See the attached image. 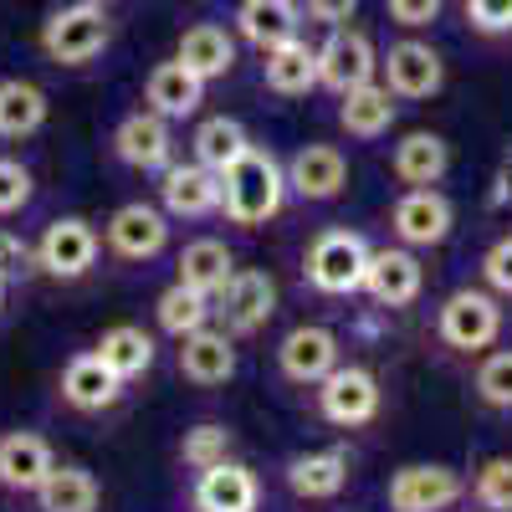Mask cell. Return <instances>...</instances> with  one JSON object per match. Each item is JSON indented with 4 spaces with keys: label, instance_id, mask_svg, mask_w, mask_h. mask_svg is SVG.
Segmentation results:
<instances>
[{
    "label": "cell",
    "instance_id": "obj_42",
    "mask_svg": "<svg viewBox=\"0 0 512 512\" xmlns=\"http://www.w3.org/2000/svg\"><path fill=\"white\" fill-rule=\"evenodd\" d=\"M31 267V251H26V241L21 236H11V231H0V277H21Z\"/></svg>",
    "mask_w": 512,
    "mask_h": 512
},
{
    "label": "cell",
    "instance_id": "obj_30",
    "mask_svg": "<svg viewBox=\"0 0 512 512\" xmlns=\"http://www.w3.org/2000/svg\"><path fill=\"white\" fill-rule=\"evenodd\" d=\"M231 272H236V262H231L226 241H190L180 251V282L205 292V297H216L231 282Z\"/></svg>",
    "mask_w": 512,
    "mask_h": 512
},
{
    "label": "cell",
    "instance_id": "obj_40",
    "mask_svg": "<svg viewBox=\"0 0 512 512\" xmlns=\"http://www.w3.org/2000/svg\"><path fill=\"white\" fill-rule=\"evenodd\" d=\"M441 16V0H390V21L405 31H420Z\"/></svg>",
    "mask_w": 512,
    "mask_h": 512
},
{
    "label": "cell",
    "instance_id": "obj_46",
    "mask_svg": "<svg viewBox=\"0 0 512 512\" xmlns=\"http://www.w3.org/2000/svg\"><path fill=\"white\" fill-rule=\"evenodd\" d=\"M93 6H98V0H93Z\"/></svg>",
    "mask_w": 512,
    "mask_h": 512
},
{
    "label": "cell",
    "instance_id": "obj_4",
    "mask_svg": "<svg viewBox=\"0 0 512 512\" xmlns=\"http://www.w3.org/2000/svg\"><path fill=\"white\" fill-rule=\"evenodd\" d=\"M374 67H379V57H374V41L364 31H333L318 47V82L338 98L374 82Z\"/></svg>",
    "mask_w": 512,
    "mask_h": 512
},
{
    "label": "cell",
    "instance_id": "obj_43",
    "mask_svg": "<svg viewBox=\"0 0 512 512\" xmlns=\"http://www.w3.org/2000/svg\"><path fill=\"white\" fill-rule=\"evenodd\" d=\"M354 11H359V0H308V16H313V21H328V26L349 21Z\"/></svg>",
    "mask_w": 512,
    "mask_h": 512
},
{
    "label": "cell",
    "instance_id": "obj_34",
    "mask_svg": "<svg viewBox=\"0 0 512 512\" xmlns=\"http://www.w3.org/2000/svg\"><path fill=\"white\" fill-rule=\"evenodd\" d=\"M41 118H47V98H41V88H31V82H0V134H36Z\"/></svg>",
    "mask_w": 512,
    "mask_h": 512
},
{
    "label": "cell",
    "instance_id": "obj_21",
    "mask_svg": "<svg viewBox=\"0 0 512 512\" xmlns=\"http://www.w3.org/2000/svg\"><path fill=\"white\" fill-rule=\"evenodd\" d=\"M180 344H185L180 349V374L190 384H226L236 374V349H231L226 333L200 328V333H185Z\"/></svg>",
    "mask_w": 512,
    "mask_h": 512
},
{
    "label": "cell",
    "instance_id": "obj_17",
    "mask_svg": "<svg viewBox=\"0 0 512 512\" xmlns=\"http://www.w3.org/2000/svg\"><path fill=\"white\" fill-rule=\"evenodd\" d=\"M420 282H425V272H420V262H415L410 251H369L364 287H369L374 303L405 308V303H415V297H420Z\"/></svg>",
    "mask_w": 512,
    "mask_h": 512
},
{
    "label": "cell",
    "instance_id": "obj_33",
    "mask_svg": "<svg viewBox=\"0 0 512 512\" xmlns=\"http://www.w3.org/2000/svg\"><path fill=\"white\" fill-rule=\"evenodd\" d=\"M251 144H246V128L236 123V118H205L200 128H195V159L205 164V169H221L226 164H236L241 154H246Z\"/></svg>",
    "mask_w": 512,
    "mask_h": 512
},
{
    "label": "cell",
    "instance_id": "obj_35",
    "mask_svg": "<svg viewBox=\"0 0 512 512\" xmlns=\"http://www.w3.org/2000/svg\"><path fill=\"white\" fill-rule=\"evenodd\" d=\"M477 395L492 405V410H512V349H497L482 359L477 369Z\"/></svg>",
    "mask_w": 512,
    "mask_h": 512
},
{
    "label": "cell",
    "instance_id": "obj_25",
    "mask_svg": "<svg viewBox=\"0 0 512 512\" xmlns=\"http://www.w3.org/2000/svg\"><path fill=\"white\" fill-rule=\"evenodd\" d=\"M267 88L282 93V98H303L318 88V52L308 41H282V47L267 52Z\"/></svg>",
    "mask_w": 512,
    "mask_h": 512
},
{
    "label": "cell",
    "instance_id": "obj_36",
    "mask_svg": "<svg viewBox=\"0 0 512 512\" xmlns=\"http://www.w3.org/2000/svg\"><path fill=\"white\" fill-rule=\"evenodd\" d=\"M477 502L487 512H512V461L507 456L487 461L482 472H477Z\"/></svg>",
    "mask_w": 512,
    "mask_h": 512
},
{
    "label": "cell",
    "instance_id": "obj_13",
    "mask_svg": "<svg viewBox=\"0 0 512 512\" xmlns=\"http://www.w3.org/2000/svg\"><path fill=\"white\" fill-rule=\"evenodd\" d=\"M159 195H164L169 216L195 221V216H210V210L221 205V175H216V169H205L200 159L195 164H175V169H164Z\"/></svg>",
    "mask_w": 512,
    "mask_h": 512
},
{
    "label": "cell",
    "instance_id": "obj_19",
    "mask_svg": "<svg viewBox=\"0 0 512 512\" xmlns=\"http://www.w3.org/2000/svg\"><path fill=\"white\" fill-rule=\"evenodd\" d=\"M52 446L31 436V431H11V436H0V487H11V492H36L41 482H47L52 472Z\"/></svg>",
    "mask_w": 512,
    "mask_h": 512
},
{
    "label": "cell",
    "instance_id": "obj_9",
    "mask_svg": "<svg viewBox=\"0 0 512 512\" xmlns=\"http://www.w3.org/2000/svg\"><path fill=\"white\" fill-rule=\"evenodd\" d=\"M216 313L226 318L231 333H256L277 313V282L267 272H231V282L216 292Z\"/></svg>",
    "mask_w": 512,
    "mask_h": 512
},
{
    "label": "cell",
    "instance_id": "obj_29",
    "mask_svg": "<svg viewBox=\"0 0 512 512\" xmlns=\"http://www.w3.org/2000/svg\"><path fill=\"white\" fill-rule=\"evenodd\" d=\"M36 502L41 512H98V477L82 466H52L36 487Z\"/></svg>",
    "mask_w": 512,
    "mask_h": 512
},
{
    "label": "cell",
    "instance_id": "obj_10",
    "mask_svg": "<svg viewBox=\"0 0 512 512\" xmlns=\"http://www.w3.org/2000/svg\"><path fill=\"white\" fill-rule=\"evenodd\" d=\"M456 497H461V477L451 466H400L390 477L395 512H446Z\"/></svg>",
    "mask_w": 512,
    "mask_h": 512
},
{
    "label": "cell",
    "instance_id": "obj_38",
    "mask_svg": "<svg viewBox=\"0 0 512 512\" xmlns=\"http://www.w3.org/2000/svg\"><path fill=\"white\" fill-rule=\"evenodd\" d=\"M31 200V169L16 159H0V216H11Z\"/></svg>",
    "mask_w": 512,
    "mask_h": 512
},
{
    "label": "cell",
    "instance_id": "obj_12",
    "mask_svg": "<svg viewBox=\"0 0 512 512\" xmlns=\"http://www.w3.org/2000/svg\"><path fill=\"white\" fill-rule=\"evenodd\" d=\"M344 185H349V164L333 144H308L287 164V190H297L303 200H333L344 195Z\"/></svg>",
    "mask_w": 512,
    "mask_h": 512
},
{
    "label": "cell",
    "instance_id": "obj_28",
    "mask_svg": "<svg viewBox=\"0 0 512 512\" xmlns=\"http://www.w3.org/2000/svg\"><path fill=\"white\" fill-rule=\"evenodd\" d=\"M338 123H344V134H349V139H379V134H390V123H395V93H390V88H374V82H364V88L344 93Z\"/></svg>",
    "mask_w": 512,
    "mask_h": 512
},
{
    "label": "cell",
    "instance_id": "obj_22",
    "mask_svg": "<svg viewBox=\"0 0 512 512\" xmlns=\"http://www.w3.org/2000/svg\"><path fill=\"white\" fill-rule=\"evenodd\" d=\"M118 390H123V379H118L98 354L72 359L67 374H62V400H67L72 410H108V405L118 400Z\"/></svg>",
    "mask_w": 512,
    "mask_h": 512
},
{
    "label": "cell",
    "instance_id": "obj_15",
    "mask_svg": "<svg viewBox=\"0 0 512 512\" xmlns=\"http://www.w3.org/2000/svg\"><path fill=\"white\" fill-rule=\"evenodd\" d=\"M169 241V226L154 205H123L113 210L108 221V246L123 256V262H149V256H159Z\"/></svg>",
    "mask_w": 512,
    "mask_h": 512
},
{
    "label": "cell",
    "instance_id": "obj_8",
    "mask_svg": "<svg viewBox=\"0 0 512 512\" xmlns=\"http://www.w3.org/2000/svg\"><path fill=\"white\" fill-rule=\"evenodd\" d=\"M441 82H446V62L425 41H400L384 57V88L395 98H431V93H441Z\"/></svg>",
    "mask_w": 512,
    "mask_h": 512
},
{
    "label": "cell",
    "instance_id": "obj_26",
    "mask_svg": "<svg viewBox=\"0 0 512 512\" xmlns=\"http://www.w3.org/2000/svg\"><path fill=\"white\" fill-rule=\"evenodd\" d=\"M446 164H451V149H446L441 134H405V139L395 144V159H390V169H395L410 190L436 185V180L446 175Z\"/></svg>",
    "mask_w": 512,
    "mask_h": 512
},
{
    "label": "cell",
    "instance_id": "obj_41",
    "mask_svg": "<svg viewBox=\"0 0 512 512\" xmlns=\"http://www.w3.org/2000/svg\"><path fill=\"white\" fill-rule=\"evenodd\" d=\"M482 277H487L497 292H507V297H512V236H507V241H497V246L482 256Z\"/></svg>",
    "mask_w": 512,
    "mask_h": 512
},
{
    "label": "cell",
    "instance_id": "obj_11",
    "mask_svg": "<svg viewBox=\"0 0 512 512\" xmlns=\"http://www.w3.org/2000/svg\"><path fill=\"white\" fill-rule=\"evenodd\" d=\"M395 236L405 246H441L451 236V200L441 190H431V185L400 195V205H395Z\"/></svg>",
    "mask_w": 512,
    "mask_h": 512
},
{
    "label": "cell",
    "instance_id": "obj_24",
    "mask_svg": "<svg viewBox=\"0 0 512 512\" xmlns=\"http://www.w3.org/2000/svg\"><path fill=\"white\" fill-rule=\"evenodd\" d=\"M195 77H205V82H216V77H226L231 67H236V41L221 31V26H210V21H200V26H190L185 36H180V52H175Z\"/></svg>",
    "mask_w": 512,
    "mask_h": 512
},
{
    "label": "cell",
    "instance_id": "obj_7",
    "mask_svg": "<svg viewBox=\"0 0 512 512\" xmlns=\"http://www.w3.org/2000/svg\"><path fill=\"white\" fill-rule=\"evenodd\" d=\"M318 405H323V415H328L333 425H364V420L379 415V384H374V374L359 369V364H349V369L338 364V369L323 379Z\"/></svg>",
    "mask_w": 512,
    "mask_h": 512
},
{
    "label": "cell",
    "instance_id": "obj_23",
    "mask_svg": "<svg viewBox=\"0 0 512 512\" xmlns=\"http://www.w3.org/2000/svg\"><path fill=\"white\" fill-rule=\"evenodd\" d=\"M236 31L251 41V47H282V41L297 36V6L292 0H241V11H236Z\"/></svg>",
    "mask_w": 512,
    "mask_h": 512
},
{
    "label": "cell",
    "instance_id": "obj_31",
    "mask_svg": "<svg viewBox=\"0 0 512 512\" xmlns=\"http://www.w3.org/2000/svg\"><path fill=\"white\" fill-rule=\"evenodd\" d=\"M98 359L118 374V379H139L149 364H154V338L134 323H118L98 338Z\"/></svg>",
    "mask_w": 512,
    "mask_h": 512
},
{
    "label": "cell",
    "instance_id": "obj_18",
    "mask_svg": "<svg viewBox=\"0 0 512 512\" xmlns=\"http://www.w3.org/2000/svg\"><path fill=\"white\" fill-rule=\"evenodd\" d=\"M256 477L246 472L241 461H216L205 466L195 482V507L200 512H256Z\"/></svg>",
    "mask_w": 512,
    "mask_h": 512
},
{
    "label": "cell",
    "instance_id": "obj_14",
    "mask_svg": "<svg viewBox=\"0 0 512 512\" xmlns=\"http://www.w3.org/2000/svg\"><path fill=\"white\" fill-rule=\"evenodd\" d=\"M282 374L297 379V384H323L333 369H338V338L328 328H292L282 338Z\"/></svg>",
    "mask_w": 512,
    "mask_h": 512
},
{
    "label": "cell",
    "instance_id": "obj_32",
    "mask_svg": "<svg viewBox=\"0 0 512 512\" xmlns=\"http://www.w3.org/2000/svg\"><path fill=\"white\" fill-rule=\"evenodd\" d=\"M154 313H159V328H164V333L185 338V333H200L216 308H210V297H205V292H195V287L175 282V287H164V292H159Z\"/></svg>",
    "mask_w": 512,
    "mask_h": 512
},
{
    "label": "cell",
    "instance_id": "obj_3",
    "mask_svg": "<svg viewBox=\"0 0 512 512\" xmlns=\"http://www.w3.org/2000/svg\"><path fill=\"white\" fill-rule=\"evenodd\" d=\"M41 47H47V57L62 62V67H82L108 47V21H103V11L93 6V0H82V6H67V11H57L47 21Z\"/></svg>",
    "mask_w": 512,
    "mask_h": 512
},
{
    "label": "cell",
    "instance_id": "obj_39",
    "mask_svg": "<svg viewBox=\"0 0 512 512\" xmlns=\"http://www.w3.org/2000/svg\"><path fill=\"white\" fill-rule=\"evenodd\" d=\"M466 21L482 36H507L512 31V0H466Z\"/></svg>",
    "mask_w": 512,
    "mask_h": 512
},
{
    "label": "cell",
    "instance_id": "obj_20",
    "mask_svg": "<svg viewBox=\"0 0 512 512\" xmlns=\"http://www.w3.org/2000/svg\"><path fill=\"white\" fill-rule=\"evenodd\" d=\"M144 98H149V108L159 118H190L200 108V98H205V77H195L180 57L175 62H159L149 72V82H144Z\"/></svg>",
    "mask_w": 512,
    "mask_h": 512
},
{
    "label": "cell",
    "instance_id": "obj_2",
    "mask_svg": "<svg viewBox=\"0 0 512 512\" xmlns=\"http://www.w3.org/2000/svg\"><path fill=\"white\" fill-rule=\"evenodd\" d=\"M364 272H369V246L354 231H323L308 246V282L318 292H333V297L359 292Z\"/></svg>",
    "mask_w": 512,
    "mask_h": 512
},
{
    "label": "cell",
    "instance_id": "obj_16",
    "mask_svg": "<svg viewBox=\"0 0 512 512\" xmlns=\"http://www.w3.org/2000/svg\"><path fill=\"white\" fill-rule=\"evenodd\" d=\"M169 149H175V139H169V123H164L154 108L123 118L118 134H113V154H118L128 169H164V164H169Z\"/></svg>",
    "mask_w": 512,
    "mask_h": 512
},
{
    "label": "cell",
    "instance_id": "obj_1",
    "mask_svg": "<svg viewBox=\"0 0 512 512\" xmlns=\"http://www.w3.org/2000/svg\"><path fill=\"white\" fill-rule=\"evenodd\" d=\"M282 195H287V175L262 149H246L236 164L221 169V210L236 226H262L267 216H277Z\"/></svg>",
    "mask_w": 512,
    "mask_h": 512
},
{
    "label": "cell",
    "instance_id": "obj_45",
    "mask_svg": "<svg viewBox=\"0 0 512 512\" xmlns=\"http://www.w3.org/2000/svg\"><path fill=\"white\" fill-rule=\"evenodd\" d=\"M0 297H6V277H0Z\"/></svg>",
    "mask_w": 512,
    "mask_h": 512
},
{
    "label": "cell",
    "instance_id": "obj_44",
    "mask_svg": "<svg viewBox=\"0 0 512 512\" xmlns=\"http://www.w3.org/2000/svg\"><path fill=\"white\" fill-rule=\"evenodd\" d=\"M502 200H512V169H507V175H502Z\"/></svg>",
    "mask_w": 512,
    "mask_h": 512
},
{
    "label": "cell",
    "instance_id": "obj_6",
    "mask_svg": "<svg viewBox=\"0 0 512 512\" xmlns=\"http://www.w3.org/2000/svg\"><path fill=\"white\" fill-rule=\"evenodd\" d=\"M36 262H41V272L72 282V277H82L98 262V231L88 221L67 216V221L47 226V236H41V246H36Z\"/></svg>",
    "mask_w": 512,
    "mask_h": 512
},
{
    "label": "cell",
    "instance_id": "obj_5",
    "mask_svg": "<svg viewBox=\"0 0 512 512\" xmlns=\"http://www.w3.org/2000/svg\"><path fill=\"white\" fill-rule=\"evenodd\" d=\"M497 328H502V308L492 303L487 292H451L446 297V308H441V338L451 349H466V354H477V349H487L492 338H497Z\"/></svg>",
    "mask_w": 512,
    "mask_h": 512
},
{
    "label": "cell",
    "instance_id": "obj_27",
    "mask_svg": "<svg viewBox=\"0 0 512 512\" xmlns=\"http://www.w3.org/2000/svg\"><path fill=\"white\" fill-rule=\"evenodd\" d=\"M349 482V456L344 451H313V456H297L287 466V487L308 502H323V497H338Z\"/></svg>",
    "mask_w": 512,
    "mask_h": 512
},
{
    "label": "cell",
    "instance_id": "obj_37",
    "mask_svg": "<svg viewBox=\"0 0 512 512\" xmlns=\"http://www.w3.org/2000/svg\"><path fill=\"white\" fill-rule=\"evenodd\" d=\"M226 425H195V431H185V461L190 466H200V472H205V466H216V461H226Z\"/></svg>",
    "mask_w": 512,
    "mask_h": 512
}]
</instances>
